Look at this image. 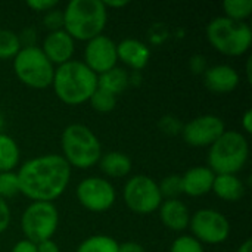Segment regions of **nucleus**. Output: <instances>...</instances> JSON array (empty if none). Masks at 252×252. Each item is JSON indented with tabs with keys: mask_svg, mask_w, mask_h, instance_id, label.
<instances>
[{
	"mask_svg": "<svg viewBox=\"0 0 252 252\" xmlns=\"http://www.w3.org/2000/svg\"><path fill=\"white\" fill-rule=\"evenodd\" d=\"M16 176L19 193L32 202H52L66 190L71 167L62 155L47 154L24 162Z\"/></svg>",
	"mask_w": 252,
	"mask_h": 252,
	"instance_id": "1",
	"label": "nucleus"
},
{
	"mask_svg": "<svg viewBox=\"0 0 252 252\" xmlns=\"http://www.w3.org/2000/svg\"><path fill=\"white\" fill-rule=\"evenodd\" d=\"M55 94L66 105H81L97 89V75L83 61H68L55 68Z\"/></svg>",
	"mask_w": 252,
	"mask_h": 252,
	"instance_id": "2",
	"label": "nucleus"
},
{
	"mask_svg": "<svg viewBox=\"0 0 252 252\" xmlns=\"http://www.w3.org/2000/svg\"><path fill=\"white\" fill-rule=\"evenodd\" d=\"M63 13V30L75 40L89 41L102 34L108 9L102 0H71Z\"/></svg>",
	"mask_w": 252,
	"mask_h": 252,
	"instance_id": "3",
	"label": "nucleus"
},
{
	"mask_svg": "<svg viewBox=\"0 0 252 252\" xmlns=\"http://www.w3.org/2000/svg\"><path fill=\"white\" fill-rule=\"evenodd\" d=\"M63 159L69 167L92 168L102 157V145L97 136L84 124H69L61 136Z\"/></svg>",
	"mask_w": 252,
	"mask_h": 252,
	"instance_id": "4",
	"label": "nucleus"
},
{
	"mask_svg": "<svg viewBox=\"0 0 252 252\" xmlns=\"http://www.w3.org/2000/svg\"><path fill=\"white\" fill-rule=\"evenodd\" d=\"M250 158V143L245 134L226 130L208 152V165L217 174H238Z\"/></svg>",
	"mask_w": 252,
	"mask_h": 252,
	"instance_id": "5",
	"label": "nucleus"
},
{
	"mask_svg": "<svg viewBox=\"0 0 252 252\" xmlns=\"http://www.w3.org/2000/svg\"><path fill=\"white\" fill-rule=\"evenodd\" d=\"M210 44L226 56H242L252 44V30L245 21L217 16L207 25Z\"/></svg>",
	"mask_w": 252,
	"mask_h": 252,
	"instance_id": "6",
	"label": "nucleus"
},
{
	"mask_svg": "<svg viewBox=\"0 0 252 252\" xmlns=\"http://www.w3.org/2000/svg\"><path fill=\"white\" fill-rule=\"evenodd\" d=\"M13 71L21 83L31 89H47L52 86L55 65L44 56L38 46L22 47L13 58Z\"/></svg>",
	"mask_w": 252,
	"mask_h": 252,
	"instance_id": "7",
	"label": "nucleus"
},
{
	"mask_svg": "<svg viewBox=\"0 0 252 252\" xmlns=\"http://www.w3.org/2000/svg\"><path fill=\"white\" fill-rule=\"evenodd\" d=\"M59 224V213L53 202H31L21 217V229L27 241L40 244L52 239Z\"/></svg>",
	"mask_w": 252,
	"mask_h": 252,
	"instance_id": "8",
	"label": "nucleus"
},
{
	"mask_svg": "<svg viewBox=\"0 0 252 252\" xmlns=\"http://www.w3.org/2000/svg\"><path fill=\"white\" fill-rule=\"evenodd\" d=\"M123 196L128 210L139 216L155 213L162 202L158 183L145 174L130 177L124 186Z\"/></svg>",
	"mask_w": 252,
	"mask_h": 252,
	"instance_id": "9",
	"label": "nucleus"
},
{
	"mask_svg": "<svg viewBox=\"0 0 252 252\" xmlns=\"http://www.w3.org/2000/svg\"><path fill=\"white\" fill-rule=\"evenodd\" d=\"M189 227L196 241L208 245L223 244L230 235L229 220L213 208H202L190 216Z\"/></svg>",
	"mask_w": 252,
	"mask_h": 252,
	"instance_id": "10",
	"label": "nucleus"
},
{
	"mask_svg": "<svg viewBox=\"0 0 252 252\" xmlns=\"http://www.w3.org/2000/svg\"><path fill=\"white\" fill-rule=\"evenodd\" d=\"M78 202L92 213L108 211L117 199V193L109 180L103 177H87L81 180L77 186Z\"/></svg>",
	"mask_w": 252,
	"mask_h": 252,
	"instance_id": "11",
	"label": "nucleus"
},
{
	"mask_svg": "<svg viewBox=\"0 0 252 252\" xmlns=\"http://www.w3.org/2000/svg\"><path fill=\"white\" fill-rule=\"evenodd\" d=\"M224 131V121L213 114L199 115L182 127L185 142L193 148H210Z\"/></svg>",
	"mask_w": 252,
	"mask_h": 252,
	"instance_id": "12",
	"label": "nucleus"
},
{
	"mask_svg": "<svg viewBox=\"0 0 252 252\" xmlns=\"http://www.w3.org/2000/svg\"><path fill=\"white\" fill-rule=\"evenodd\" d=\"M96 75H100L114 66H117L118 56H117V43L105 35L100 34L87 41L84 47V61H83Z\"/></svg>",
	"mask_w": 252,
	"mask_h": 252,
	"instance_id": "13",
	"label": "nucleus"
},
{
	"mask_svg": "<svg viewBox=\"0 0 252 252\" xmlns=\"http://www.w3.org/2000/svg\"><path fill=\"white\" fill-rule=\"evenodd\" d=\"M40 49L53 65L59 66L72 59V55L75 52V41L62 28L58 31H50L44 37L43 46Z\"/></svg>",
	"mask_w": 252,
	"mask_h": 252,
	"instance_id": "14",
	"label": "nucleus"
},
{
	"mask_svg": "<svg viewBox=\"0 0 252 252\" xmlns=\"http://www.w3.org/2000/svg\"><path fill=\"white\" fill-rule=\"evenodd\" d=\"M205 87L217 94H224L233 92L239 84V74L230 65H213L204 72Z\"/></svg>",
	"mask_w": 252,
	"mask_h": 252,
	"instance_id": "15",
	"label": "nucleus"
},
{
	"mask_svg": "<svg viewBox=\"0 0 252 252\" xmlns=\"http://www.w3.org/2000/svg\"><path fill=\"white\" fill-rule=\"evenodd\" d=\"M216 174L210 167H193L182 176L183 193L188 196H204L213 190Z\"/></svg>",
	"mask_w": 252,
	"mask_h": 252,
	"instance_id": "16",
	"label": "nucleus"
},
{
	"mask_svg": "<svg viewBox=\"0 0 252 252\" xmlns=\"http://www.w3.org/2000/svg\"><path fill=\"white\" fill-rule=\"evenodd\" d=\"M117 56L118 61L126 63L128 68L140 71L148 65L151 58V50L140 40L124 38L117 44Z\"/></svg>",
	"mask_w": 252,
	"mask_h": 252,
	"instance_id": "17",
	"label": "nucleus"
},
{
	"mask_svg": "<svg viewBox=\"0 0 252 252\" xmlns=\"http://www.w3.org/2000/svg\"><path fill=\"white\" fill-rule=\"evenodd\" d=\"M159 219L162 224L174 232H182L189 227L190 211L180 199H164L159 205Z\"/></svg>",
	"mask_w": 252,
	"mask_h": 252,
	"instance_id": "18",
	"label": "nucleus"
},
{
	"mask_svg": "<svg viewBox=\"0 0 252 252\" xmlns=\"http://www.w3.org/2000/svg\"><path fill=\"white\" fill-rule=\"evenodd\" d=\"M213 192L226 202H238L245 195V185L236 174H217Z\"/></svg>",
	"mask_w": 252,
	"mask_h": 252,
	"instance_id": "19",
	"label": "nucleus"
},
{
	"mask_svg": "<svg viewBox=\"0 0 252 252\" xmlns=\"http://www.w3.org/2000/svg\"><path fill=\"white\" fill-rule=\"evenodd\" d=\"M97 164L100 167V171L105 176L114 177V179L126 177L131 171V159L126 154L118 152V151L103 154Z\"/></svg>",
	"mask_w": 252,
	"mask_h": 252,
	"instance_id": "20",
	"label": "nucleus"
},
{
	"mask_svg": "<svg viewBox=\"0 0 252 252\" xmlns=\"http://www.w3.org/2000/svg\"><path fill=\"white\" fill-rule=\"evenodd\" d=\"M130 83L128 72L120 66H114L112 69L97 75V87L109 92L111 94L117 96L123 93Z\"/></svg>",
	"mask_w": 252,
	"mask_h": 252,
	"instance_id": "21",
	"label": "nucleus"
},
{
	"mask_svg": "<svg viewBox=\"0 0 252 252\" xmlns=\"http://www.w3.org/2000/svg\"><path fill=\"white\" fill-rule=\"evenodd\" d=\"M19 157L21 154L16 142L10 136L0 133V173L13 171L19 164Z\"/></svg>",
	"mask_w": 252,
	"mask_h": 252,
	"instance_id": "22",
	"label": "nucleus"
},
{
	"mask_svg": "<svg viewBox=\"0 0 252 252\" xmlns=\"http://www.w3.org/2000/svg\"><path fill=\"white\" fill-rule=\"evenodd\" d=\"M118 245L108 235H93L78 245L77 252H118Z\"/></svg>",
	"mask_w": 252,
	"mask_h": 252,
	"instance_id": "23",
	"label": "nucleus"
},
{
	"mask_svg": "<svg viewBox=\"0 0 252 252\" xmlns=\"http://www.w3.org/2000/svg\"><path fill=\"white\" fill-rule=\"evenodd\" d=\"M224 16L233 21H245L252 13V0H224Z\"/></svg>",
	"mask_w": 252,
	"mask_h": 252,
	"instance_id": "24",
	"label": "nucleus"
},
{
	"mask_svg": "<svg viewBox=\"0 0 252 252\" xmlns=\"http://www.w3.org/2000/svg\"><path fill=\"white\" fill-rule=\"evenodd\" d=\"M19 37L10 30H0V59H13L21 50Z\"/></svg>",
	"mask_w": 252,
	"mask_h": 252,
	"instance_id": "25",
	"label": "nucleus"
},
{
	"mask_svg": "<svg viewBox=\"0 0 252 252\" xmlns=\"http://www.w3.org/2000/svg\"><path fill=\"white\" fill-rule=\"evenodd\" d=\"M89 102H90V106L96 112L106 114V112H111V111L115 109V106H117V96H114L109 92L97 87L93 92V94L90 96Z\"/></svg>",
	"mask_w": 252,
	"mask_h": 252,
	"instance_id": "26",
	"label": "nucleus"
},
{
	"mask_svg": "<svg viewBox=\"0 0 252 252\" xmlns=\"http://www.w3.org/2000/svg\"><path fill=\"white\" fill-rule=\"evenodd\" d=\"M162 201L164 199H179V196L183 193V186H182V176L179 174H171L167 176L161 180L158 185Z\"/></svg>",
	"mask_w": 252,
	"mask_h": 252,
	"instance_id": "27",
	"label": "nucleus"
},
{
	"mask_svg": "<svg viewBox=\"0 0 252 252\" xmlns=\"http://www.w3.org/2000/svg\"><path fill=\"white\" fill-rule=\"evenodd\" d=\"M19 193V183L18 176L15 171H4L0 173V198H13Z\"/></svg>",
	"mask_w": 252,
	"mask_h": 252,
	"instance_id": "28",
	"label": "nucleus"
},
{
	"mask_svg": "<svg viewBox=\"0 0 252 252\" xmlns=\"http://www.w3.org/2000/svg\"><path fill=\"white\" fill-rule=\"evenodd\" d=\"M170 252H205L204 247L199 241H196L190 235H183L174 239L171 244Z\"/></svg>",
	"mask_w": 252,
	"mask_h": 252,
	"instance_id": "29",
	"label": "nucleus"
},
{
	"mask_svg": "<svg viewBox=\"0 0 252 252\" xmlns=\"http://www.w3.org/2000/svg\"><path fill=\"white\" fill-rule=\"evenodd\" d=\"M43 22H44V27L50 31H58V30H62L63 28V13L62 10L53 7L50 10H47L44 13V18H43Z\"/></svg>",
	"mask_w": 252,
	"mask_h": 252,
	"instance_id": "30",
	"label": "nucleus"
},
{
	"mask_svg": "<svg viewBox=\"0 0 252 252\" xmlns=\"http://www.w3.org/2000/svg\"><path fill=\"white\" fill-rule=\"evenodd\" d=\"M159 127L162 128L164 133L167 134H177V133H182V124L180 121L176 118V117H171V115H167L161 120L159 123Z\"/></svg>",
	"mask_w": 252,
	"mask_h": 252,
	"instance_id": "31",
	"label": "nucleus"
},
{
	"mask_svg": "<svg viewBox=\"0 0 252 252\" xmlns=\"http://www.w3.org/2000/svg\"><path fill=\"white\" fill-rule=\"evenodd\" d=\"M27 6L35 12L46 13L47 10L58 6V0H30V1H27Z\"/></svg>",
	"mask_w": 252,
	"mask_h": 252,
	"instance_id": "32",
	"label": "nucleus"
},
{
	"mask_svg": "<svg viewBox=\"0 0 252 252\" xmlns=\"http://www.w3.org/2000/svg\"><path fill=\"white\" fill-rule=\"evenodd\" d=\"M10 223V210L4 199L0 198V233H3Z\"/></svg>",
	"mask_w": 252,
	"mask_h": 252,
	"instance_id": "33",
	"label": "nucleus"
},
{
	"mask_svg": "<svg viewBox=\"0 0 252 252\" xmlns=\"http://www.w3.org/2000/svg\"><path fill=\"white\" fill-rule=\"evenodd\" d=\"M21 47H32L35 46V31L34 28H25L21 34H18Z\"/></svg>",
	"mask_w": 252,
	"mask_h": 252,
	"instance_id": "34",
	"label": "nucleus"
},
{
	"mask_svg": "<svg viewBox=\"0 0 252 252\" xmlns=\"http://www.w3.org/2000/svg\"><path fill=\"white\" fill-rule=\"evenodd\" d=\"M190 68H192V71L196 72V74L205 72V69H207V61H205V58L201 56V55L193 56V58L190 59Z\"/></svg>",
	"mask_w": 252,
	"mask_h": 252,
	"instance_id": "35",
	"label": "nucleus"
},
{
	"mask_svg": "<svg viewBox=\"0 0 252 252\" xmlns=\"http://www.w3.org/2000/svg\"><path fill=\"white\" fill-rule=\"evenodd\" d=\"M10 252H37V245L27 241V239H22L19 242H16L12 248Z\"/></svg>",
	"mask_w": 252,
	"mask_h": 252,
	"instance_id": "36",
	"label": "nucleus"
},
{
	"mask_svg": "<svg viewBox=\"0 0 252 252\" xmlns=\"http://www.w3.org/2000/svg\"><path fill=\"white\" fill-rule=\"evenodd\" d=\"M37 252H61L58 244L53 239H47L43 241L40 244H37Z\"/></svg>",
	"mask_w": 252,
	"mask_h": 252,
	"instance_id": "37",
	"label": "nucleus"
},
{
	"mask_svg": "<svg viewBox=\"0 0 252 252\" xmlns=\"http://www.w3.org/2000/svg\"><path fill=\"white\" fill-rule=\"evenodd\" d=\"M118 252H145V248L137 242H124L118 245Z\"/></svg>",
	"mask_w": 252,
	"mask_h": 252,
	"instance_id": "38",
	"label": "nucleus"
},
{
	"mask_svg": "<svg viewBox=\"0 0 252 252\" xmlns=\"http://www.w3.org/2000/svg\"><path fill=\"white\" fill-rule=\"evenodd\" d=\"M241 124H242V128L247 131V133H252V111L251 109H247L241 118Z\"/></svg>",
	"mask_w": 252,
	"mask_h": 252,
	"instance_id": "39",
	"label": "nucleus"
},
{
	"mask_svg": "<svg viewBox=\"0 0 252 252\" xmlns=\"http://www.w3.org/2000/svg\"><path fill=\"white\" fill-rule=\"evenodd\" d=\"M103 4L106 9L108 7H124L128 4V1L127 0H106V1H103Z\"/></svg>",
	"mask_w": 252,
	"mask_h": 252,
	"instance_id": "40",
	"label": "nucleus"
},
{
	"mask_svg": "<svg viewBox=\"0 0 252 252\" xmlns=\"http://www.w3.org/2000/svg\"><path fill=\"white\" fill-rule=\"evenodd\" d=\"M252 250V242H251V239H247L239 248H238V251L236 252H251Z\"/></svg>",
	"mask_w": 252,
	"mask_h": 252,
	"instance_id": "41",
	"label": "nucleus"
},
{
	"mask_svg": "<svg viewBox=\"0 0 252 252\" xmlns=\"http://www.w3.org/2000/svg\"><path fill=\"white\" fill-rule=\"evenodd\" d=\"M247 75H248V81H252V71H251V58L248 59V63H247Z\"/></svg>",
	"mask_w": 252,
	"mask_h": 252,
	"instance_id": "42",
	"label": "nucleus"
},
{
	"mask_svg": "<svg viewBox=\"0 0 252 252\" xmlns=\"http://www.w3.org/2000/svg\"><path fill=\"white\" fill-rule=\"evenodd\" d=\"M3 128H4V115L0 111V133H3Z\"/></svg>",
	"mask_w": 252,
	"mask_h": 252,
	"instance_id": "43",
	"label": "nucleus"
}]
</instances>
